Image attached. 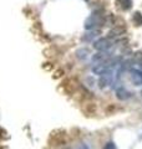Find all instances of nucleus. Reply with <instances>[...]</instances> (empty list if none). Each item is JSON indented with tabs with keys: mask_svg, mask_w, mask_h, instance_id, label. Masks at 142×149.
I'll list each match as a JSON object with an SVG mask.
<instances>
[{
	"mask_svg": "<svg viewBox=\"0 0 142 149\" xmlns=\"http://www.w3.org/2000/svg\"><path fill=\"white\" fill-rule=\"evenodd\" d=\"M95 46H96V49H98V50H105L110 46V41H108L107 39H101V40L97 41Z\"/></svg>",
	"mask_w": 142,
	"mask_h": 149,
	"instance_id": "f257e3e1",
	"label": "nucleus"
},
{
	"mask_svg": "<svg viewBox=\"0 0 142 149\" xmlns=\"http://www.w3.org/2000/svg\"><path fill=\"white\" fill-rule=\"evenodd\" d=\"M116 3L120 5L121 9H124V10H129L132 6V0H116Z\"/></svg>",
	"mask_w": 142,
	"mask_h": 149,
	"instance_id": "f03ea898",
	"label": "nucleus"
}]
</instances>
